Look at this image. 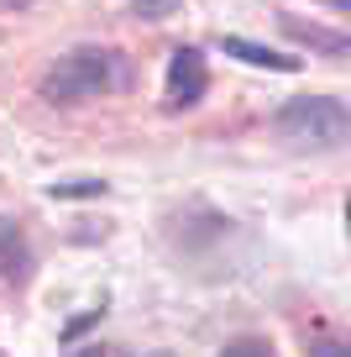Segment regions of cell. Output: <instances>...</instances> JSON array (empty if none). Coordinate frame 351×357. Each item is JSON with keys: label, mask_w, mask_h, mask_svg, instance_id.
Masks as SVG:
<instances>
[{"label": "cell", "mask_w": 351, "mask_h": 357, "mask_svg": "<svg viewBox=\"0 0 351 357\" xmlns=\"http://www.w3.org/2000/svg\"><path fill=\"white\" fill-rule=\"evenodd\" d=\"M205 95H210V63H205V53H199L194 43L173 47V53H168V79H163V111L168 116H184V111H194Z\"/></svg>", "instance_id": "3957f363"}, {"label": "cell", "mask_w": 351, "mask_h": 357, "mask_svg": "<svg viewBox=\"0 0 351 357\" xmlns=\"http://www.w3.org/2000/svg\"><path fill=\"white\" fill-rule=\"evenodd\" d=\"M330 6H336V11H346V0H330Z\"/></svg>", "instance_id": "8fae6325"}, {"label": "cell", "mask_w": 351, "mask_h": 357, "mask_svg": "<svg viewBox=\"0 0 351 357\" xmlns=\"http://www.w3.org/2000/svg\"><path fill=\"white\" fill-rule=\"evenodd\" d=\"M220 53L242 58L247 68H273V74H299V68H304V58L278 53V47H263V43H247V37H220Z\"/></svg>", "instance_id": "5b68a950"}, {"label": "cell", "mask_w": 351, "mask_h": 357, "mask_svg": "<svg viewBox=\"0 0 351 357\" xmlns=\"http://www.w3.org/2000/svg\"><path fill=\"white\" fill-rule=\"evenodd\" d=\"M37 273V252L26 242V226L11 221V215H0V289H16L22 294Z\"/></svg>", "instance_id": "277c9868"}, {"label": "cell", "mask_w": 351, "mask_h": 357, "mask_svg": "<svg viewBox=\"0 0 351 357\" xmlns=\"http://www.w3.org/2000/svg\"><path fill=\"white\" fill-rule=\"evenodd\" d=\"M278 26H283V37H294L299 47H315V53H325V58H346L351 53V37L346 32H325V26H315V22H299V16H278Z\"/></svg>", "instance_id": "8992f818"}, {"label": "cell", "mask_w": 351, "mask_h": 357, "mask_svg": "<svg viewBox=\"0 0 351 357\" xmlns=\"http://www.w3.org/2000/svg\"><path fill=\"white\" fill-rule=\"evenodd\" d=\"M231 357H257V352H273V347L263 342V336H242V342H226Z\"/></svg>", "instance_id": "9c48e42d"}, {"label": "cell", "mask_w": 351, "mask_h": 357, "mask_svg": "<svg viewBox=\"0 0 351 357\" xmlns=\"http://www.w3.org/2000/svg\"><path fill=\"white\" fill-rule=\"evenodd\" d=\"M47 195L53 200H105L110 184L105 178H58V184H47Z\"/></svg>", "instance_id": "52a82bcc"}, {"label": "cell", "mask_w": 351, "mask_h": 357, "mask_svg": "<svg viewBox=\"0 0 351 357\" xmlns=\"http://www.w3.org/2000/svg\"><path fill=\"white\" fill-rule=\"evenodd\" d=\"M126 6H132L142 22H168V16H178V6H184V0H126Z\"/></svg>", "instance_id": "ba28073f"}, {"label": "cell", "mask_w": 351, "mask_h": 357, "mask_svg": "<svg viewBox=\"0 0 351 357\" xmlns=\"http://www.w3.org/2000/svg\"><path fill=\"white\" fill-rule=\"evenodd\" d=\"M132 84H136V63L121 47L84 43L37 79V95L47 105H84V100H100V95H126Z\"/></svg>", "instance_id": "6da1fadb"}, {"label": "cell", "mask_w": 351, "mask_h": 357, "mask_svg": "<svg viewBox=\"0 0 351 357\" xmlns=\"http://www.w3.org/2000/svg\"><path fill=\"white\" fill-rule=\"evenodd\" d=\"M37 0H0V11H32Z\"/></svg>", "instance_id": "30bf717a"}, {"label": "cell", "mask_w": 351, "mask_h": 357, "mask_svg": "<svg viewBox=\"0 0 351 357\" xmlns=\"http://www.w3.org/2000/svg\"><path fill=\"white\" fill-rule=\"evenodd\" d=\"M273 132L294 147H315V153H336L351 137V111L341 95H299V100L273 111Z\"/></svg>", "instance_id": "7a4b0ae2"}]
</instances>
